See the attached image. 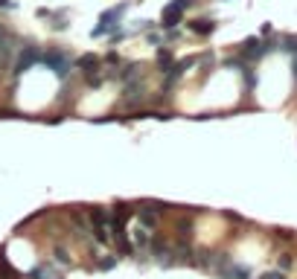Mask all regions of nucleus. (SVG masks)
I'll list each match as a JSON object with an SVG mask.
<instances>
[{
    "instance_id": "23",
    "label": "nucleus",
    "mask_w": 297,
    "mask_h": 279,
    "mask_svg": "<svg viewBox=\"0 0 297 279\" xmlns=\"http://www.w3.org/2000/svg\"><path fill=\"white\" fill-rule=\"evenodd\" d=\"M225 3H227V0H225Z\"/></svg>"
},
{
    "instance_id": "16",
    "label": "nucleus",
    "mask_w": 297,
    "mask_h": 279,
    "mask_svg": "<svg viewBox=\"0 0 297 279\" xmlns=\"http://www.w3.org/2000/svg\"><path fill=\"white\" fill-rule=\"evenodd\" d=\"M242 76H245L248 90H254V87H257V76H254V70H251V67H245V70H242Z\"/></svg>"
},
{
    "instance_id": "20",
    "label": "nucleus",
    "mask_w": 297,
    "mask_h": 279,
    "mask_svg": "<svg viewBox=\"0 0 297 279\" xmlns=\"http://www.w3.org/2000/svg\"><path fill=\"white\" fill-rule=\"evenodd\" d=\"M105 61H108V64H120V55H117V52H108Z\"/></svg>"
},
{
    "instance_id": "7",
    "label": "nucleus",
    "mask_w": 297,
    "mask_h": 279,
    "mask_svg": "<svg viewBox=\"0 0 297 279\" xmlns=\"http://www.w3.org/2000/svg\"><path fill=\"white\" fill-rule=\"evenodd\" d=\"M128 12V3H117V6H111V9H105L102 15H99V23H108V26H117L120 23V17Z\"/></svg>"
},
{
    "instance_id": "6",
    "label": "nucleus",
    "mask_w": 297,
    "mask_h": 279,
    "mask_svg": "<svg viewBox=\"0 0 297 279\" xmlns=\"http://www.w3.org/2000/svg\"><path fill=\"white\" fill-rule=\"evenodd\" d=\"M192 67H195V58L175 61V64H172V70H169V73H163V87H166V90H169V87H175V84L184 79V73H187V70H192Z\"/></svg>"
},
{
    "instance_id": "12",
    "label": "nucleus",
    "mask_w": 297,
    "mask_h": 279,
    "mask_svg": "<svg viewBox=\"0 0 297 279\" xmlns=\"http://www.w3.org/2000/svg\"><path fill=\"white\" fill-rule=\"evenodd\" d=\"M0 271H3V279H20V274L9 265V259H6L3 253H0Z\"/></svg>"
},
{
    "instance_id": "3",
    "label": "nucleus",
    "mask_w": 297,
    "mask_h": 279,
    "mask_svg": "<svg viewBox=\"0 0 297 279\" xmlns=\"http://www.w3.org/2000/svg\"><path fill=\"white\" fill-rule=\"evenodd\" d=\"M190 6H192V0H172V3H166L163 12H160V26L163 29H175Z\"/></svg>"
},
{
    "instance_id": "13",
    "label": "nucleus",
    "mask_w": 297,
    "mask_h": 279,
    "mask_svg": "<svg viewBox=\"0 0 297 279\" xmlns=\"http://www.w3.org/2000/svg\"><path fill=\"white\" fill-rule=\"evenodd\" d=\"M140 224H143L146 230H152V227L157 224V218H155V213H152V210H140Z\"/></svg>"
},
{
    "instance_id": "18",
    "label": "nucleus",
    "mask_w": 297,
    "mask_h": 279,
    "mask_svg": "<svg viewBox=\"0 0 297 279\" xmlns=\"http://www.w3.org/2000/svg\"><path fill=\"white\" fill-rule=\"evenodd\" d=\"M262 279H286L283 271H268V274H262Z\"/></svg>"
},
{
    "instance_id": "2",
    "label": "nucleus",
    "mask_w": 297,
    "mask_h": 279,
    "mask_svg": "<svg viewBox=\"0 0 297 279\" xmlns=\"http://www.w3.org/2000/svg\"><path fill=\"white\" fill-rule=\"evenodd\" d=\"M41 55H44V52H41L38 47H32V44L23 47V49L17 52V61H15V67H12V76L20 79L23 73H29L32 67H38V64H41Z\"/></svg>"
},
{
    "instance_id": "11",
    "label": "nucleus",
    "mask_w": 297,
    "mask_h": 279,
    "mask_svg": "<svg viewBox=\"0 0 297 279\" xmlns=\"http://www.w3.org/2000/svg\"><path fill=\"white\" fill-rule=\"evenodd\" d=\"M172 64H175L172 49H169V47H160V49H157V67H160V73H169Z\"/></svg>"
},
{
    "instance_id": "22",
    "label": "nucleus",
    "mask_w": 297,
    "mask_h": 279,
    "mask_svg": "<svg viewBox=\"0 0 297 279\" xmlns=\"http://www.w3.org/2000/svg\"><path fill=\"white\" fill-rule=\"evenodd\" d=\"M3 38H6V26L0 23V41H3Z\"/></svg>"
},
{
    "instance_id": "10",
    "label": "nucleus",
    "mask_w": 297,
    "mask_h": 279,
    "mask_svg": "<svg viewBox=\"0 0 297 279\" xmlns=\"http://www.w3.org/2000/svg\"><path fill=\"white\" fill-rule=\"evenodd\" d=\"M29 279H58V274H55V268H52V265L41 262V265H35V268L29 271Z\"/></svg>"
},
{
    "instance_id": "15",
    "label": "nucleus",
    "mask_w": 297,
    "mask_h": 279,
    "mask_svg": "<svg viewBox=\"0 0 297 279\" xmlns=\"http://www.w3.org/2000/svg\"><path fill=\"white\" fill-rule=\"evenodd\" d=\"M96 268H99V271H111V268H117V256H105V259H99Z\"/></svg>"
},
{
    "instance_id": "4",
    "label": "nucleus",
    "mask_w": 297,
    "mask_h": 279,
    "mask_svg": "<svg viewBox=\"0 0 297 279\" xmlns=\"http://www.w3.org/2000/svg\"><path fill=\"white\" fill-rule=\"evenodd\" d=\"M108 221H111V215H108L105 207L90 210V233H93V239H96L99 245H108V242H111V236H108Z\"/></svg>"
},
{
    "instance_id": "14",
    "label": "nucleus",
    "mask_w": 297,
    "mask_h": 279,
    "mask_svg": "<svg viewBox=\"0 0 297 279\" xmlns=\"http://www.w3.org/2000/svg\"><path fill=\"white\" fill-rule=\"evenodd\" d=\"M111 29H114V26L99 23V26H93V29H90V38H105V35H111Z\"/></svg>"
},
{
    "instance_id": "9",
    "label": "nucleus",
    "mask_w": 297,
    "mask_h": 279,
    "mask_svg": "<svg viewBox=\"0 0 297 279\" xmlns=\"http://www.w3.org/2000/svg\"><path fill=\"white\" fill-rule=\"evenodd\" d=\"M187 26H190V32H195V35H201V38L216 32V20H207V17H195V20H190Z\"/></svg>"
},
{
    "instance_id": "5",
    "label": "nucleus",
    "mask_w": 297,
    "mask_h": 279,
    "mask_svg": "<svg viewBox=\"0 0 297 279\" xmlns=\"http://www.w3.org/2000/svg\"><path fill=\"white\" fill-rule=\"evenodd\" d=\"M274 49V44H262L260 38H245V44H242V58L245 61H260L265 52H271Z\"/></svg>"
},
{
    "instance_id": "21",
    "label": "nucleus",
    "mask_w": 297,
    "mask_h": 279,
    "mask_svg": "<svg viewBox=\"0 0 297 279\" xmlns=\"http://www.w3.org/2000/svg\"><path fill=\"white\" fill-rule=\"evenodd\" d=\"M280 268L289 271V268H292V256H283V259H280Z\"/></svg>"
},
{
    "instance_id": "19",
    "label": "nucleus",
    "mask_w": 297,
    "mask_h": 279,
    "mask_svg": "<svg viewBox=\"0 0 297 279\" xmlns=\"http://www.w3.org/2000/svg\"><path fill=\"white\" fill-rule=\"evenodd\" d=\"M0 9H6V12H15V9H17V3H12V0H0Z\"/></svg>"
},
{
    "instance_id": "8",
    "label": "nucleus",
    "mask_w": 297,
    "mask_h": 279,
    "mask_svg": "<svg viewBox=\"0 0 297 279\" xmlns=\"http://www.w3.org/2000/svg\"><path fill=\"white\" fill-rule=\"evenodd\" d=\"M73 67H79L85 76H90V73H96V70H99V55H93V52H85V55H79V58L73 61Z\"/></svg>"
},
{
    "instance_id": "1",
    "label": "nucleus",
    "mask_w": 297,
    "mask_h": 279,
    "mask_svg": "<svg viewBox=\"0 0 297 279\" xmlns=\"http://www.w3.org/2000/svg\"><path fill=\"white\" fill-rule=\"evenodd\" d=\"M41 64H44L47 70H52L58 79H67V73H70V67H73V58H70L64 49L52 47V49H47V52L41 55Z\"/></svg>"
},
{
    "instance_id": "17",
    "label": "nucleus",
    "mask_w": 297,
    "mask_h": 279,
    "mask_svg": "<svg viewBox=\"0 0 297 279\" xmlns=\"http://www.w3.org/2000/svg\"><path fill=\"white\" fill-rule=\"evenodd\" d=\"M55 262H58V265H64V268L70 265V256H67V250H64V247H55Z\"/></svg>"
}]
</instances>
